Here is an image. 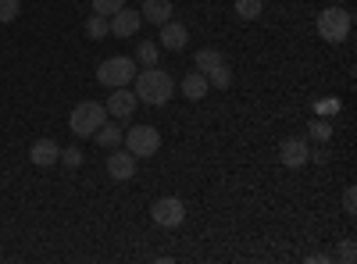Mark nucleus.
Instances as JSON below:
<instances>
[{"label": "nucleus", "instance_id": "412c9836", "mask_svg": "<svg viewBox=\"0 0 357 264\" xmlns=\"http://www.w3.org/2000/svg\"><path fill=\"white\" fill-rule=\"evenodd\" d=\"M307 136H311V139H318V143H325V139L333 136V125L325 122V118H314V122L307 125Z\"/></svg>", "mask_w": 357, "mask_h": 264}, {"label": "nucleus", "instance_id": "a211bd4d", "mask_svg": "<svg viewBox=\"0 0 357 264\" xmlns=\"http://www.w3.org/2000/svg\"><path fill=\"white\" fill-rule=\"evenodd\" d=\"M107 33H111L107 18H104V15H89V22H86V36H89V40H107Z\"/></svg>", "mask_w": 357, "mask_h": 264}, {"label": "nucleus", "instance_id": "b1692460", "mask_svg": "<svg viewBox=\"0 0 357 264\" xmlns=\"http://www.w3.org/2000/svg\"><path fill=\"white\" fill-rule=\"evenodd\" d=\"M61 161H65L68 168H79V164H82V150H79V146H65V150H61Z\"/></svg>", "mask_w": 357, "mask_h": 264}, {"label": "nucleus", "instance_id": "f257e3e1", "mask_svg": "<svg viewBox=\"0 0 357 264\" xmlns=\"http://www.w3.org/2000/svg\"><path fill=\"white\" fill-rule=\"evenodd\" d=\"M172 93H175V82H172V75L161 72L158 65L143 68V72L136 75V100L151 104V107H161V104L172 100Z\"/></svg>", "mask_w": 357, "mask_h": 264}, {"label": "nucleus", "instance_id": "ddd939ff", "mask_svg": "<svg viewBox=\"0 0 357 264\" xmlns=\"http://www.w3.org/2000/svg\"><path fill=\"white\" fill-rule=\"evenodd\" d=\"M139 15H143V22L165 25V22L172 18V0H143V4H139Z\"/></svg>", "mask_w": 357, "mask_h": 264}, {"label": "nucleus", "instance_id": "5701e85b", "mask_svg": "<svg viewBox=\"0 0 357 264\" xmlns=\"http://www.w3.org/2000/svg\"><path fill=\"white\" fill-rule=\"evenodd\" d=\"M22 11V0H0V22H15Z\"/></svg>", "mask_w": 357, "mask_h": 264}, {"label": "nucleus", "instance_id": "6e6552de", "mask_svg": "<svg viewBox=\"0 0 357 264\" xmlns=\"http://www.w3.org/2000/svg\"><path fill=\"white\" fill-rule=\"evenodd\" d=\"M107 175L114 183H129L132 175H136V157L129 154V150H107Z\"/></svg>", "mask_w": 357, "mask_h": 264}, {"label": "nucleus", "instance_id": "9b49d317", "mask_svg": "<svg viewBox=\"0 0 357 264\" xmlns=\"http://www.w3.org/2000/svg\"><path fill=\"white\" fill-rule=\"evenodd\" d=\"M158 29H161V36H158L161 43H158V47H165V50H183V47L190 43V33H186L183 22H172V18H168V22L158 25Z\"/></svg>", "mask_w": 357, "mask_h": 264}, {"label": "nucleus", "instance_id": "39448f33", "mask_svg": "<svg viewBox=\"0 0 357 264\" xmlns=\"http://www.w3.org/2000/svg\"><path fill=\"white\" fill-rule=\"evenodd\" d=\"M132 79H136V61L132 57H107V61H100V68H97V82L111 86V90L129 86Z\"/></svg>", "mask_w": 357, "mask_h": 264}, {"label": "nucleus", "instance_id": "7ed1b4c3", "mask_svg": "<svg viewBox=\"0 0 357 264\" xmlns=\"http://www.w3.org/2000/svg\"><path fill=\"white\" fill-rule=\"evenodd\" d=\"M350 25H354L350 11H343L340 4H333V8H325V11L318 15V36H321L325 43H343V40L350 36Z\"/></svg>", "mask_w": 357, "mask_h": 264}, {"label": "nucleus", "instance_id": "4be33fe9", "mask_svg": "<svg viewBox=\"0 0 357 264\" xmlns=\"http://www.w3.org/2000/svg\"><path fill=\"white\" fill-rule=\"evenodd\" d=\"M122 8H126V0H93V15H104V18H111Z\"/></svg>", "mask_w": 357, "mask_h": 264}, {"label": "nucleus", "instance_id": "f3484780", "mask_svg": "<svg viewBox=\"0 0 357 264\" xmlns=\"http://www.w3.org/2000/svg\"><path fill=\"white\" fill-rule=\"evenodd\" d=\"M225 61V57L218 54V50H211V47H204V50H197V57H193V65H197V72H211V68H218Z\"/></svg>", "mask_w": 357, "mask_h": 264}, {"label": "nucleus", "instance_id": "bb28decb", "mask_svg": "<svg viewBox=\"0 0 357 264\" xmlns=\"http://www.w3.org/2000/svg\"><path fill=\"white\" fill-rule=\"evenodd\" d=\"M340 261H347V264L354 261V243H350V240L343 243V250H340Z\"/></svg>", "mask_w": 357, "mask_h": 264}, {"label": "nucleus", "instance_id": "2eb2a0df", "mask_svg": "<svg viewBox=\"0 0 357 264\" xmlns=\"http://www.w3.org/2000/svg\"><path fill=\"white\" fill-rule=\"evenodd\" d=\"M122 136H126L122 129H118V125H107V122L93 132V139L104 146V150H114V146H122Z\"/></svg>", "mask_w": 357, "mask_h": 264}, {"label": "nucleus", "instance_id": "f03ea898", "mask_svg": "<svg viewBox=\"0 0 357 264\" xmlns=\"http://www.w3.org/2000/svg\"><path fill=\"white\" fill-rule=\"evenodd\" d=\"M104 122H107V107H104V104H97V100H82V104L72 111L68 129H72L79 139H86V136H93Z\"/></svg>", "mask_w": 357, "mask_h": 264}, {"label": "nucleus", "instance_id": "393cba45", "mask_svg": "<svg viewBox=\"0 0 357 264\" xmlns=\"http://www.w3.org/2000/svg\"><path fill=\"white\" fill-rule=\"evenodd\" d=\"M343 211H347V215L357 211V189H354V186H347V193H343Z\"/></svg>", "mask_w": 357, "mask_h": 264}, {"label": "nucleus", "instance_id": "6ab92c4d", "mask_svg": "<svg viewBox=\"0 0 357 264\" xmlns=\"http://www.w3.org/2000/svg\"><path fill=\"white\" fill-rule=\"evenodd\" d=\"M261 11H264V0H236V15L247 18V22L261 18Z\"/></svg>", "mask_w": 357, "mask_h": 264}, {"label": "nucleus", "instance_id": "aec40b11", "mask_svg": "<svg viewBox=\"0 0 357 264\" xmlns=\"http://www.w3.org/2000/svg\"><path fill=\"white\" fill-rule=\"evenodd\" d=\"M207 82L218 86V90H229V86H232V72H229V65L222 61L218 68H211V72H207Z\"/></svg>", "mask_w": 357, "mask_h": 264}, {"label": "nucleus", "instance_id": "cd10ccee", "mask_svg": "<svg viewBox=\"0 0 357 264\" xmlns=\"http://www.w3.org/2000/svg\"><path fill=\"white\" fill-rule=\"evenodd\" d=\"M333 4H343V0H333Z\"/></svg>", "mask_w": 357, "mask_h": 264}, {"label": "nucleus", "instance_id": "0eeeda50", "mask_svg": "<svg viewBox=\"0 0 357 264\" xmlns=\"http://www.w3.org/2000/svg\"><path fill=\"white\" fill-rule=\"evenodd\" d=\"M107 25H111V36L132 40V36L139 33V25H143V15H139L136 8H122V11H114V15L107 18Z\"/></svg>", "mask_w": 357, "mask_h": 264}, {"label": "nucleus", "instance_id": "a878e982", "mask_svg": "<svg viewBox=\"0 0 357 264\" xmlns=\"http://www.w3.org/2000/svg\"><path fill=\"white\" fill-rule=\"evenodd\" d=\"M318 111H321V114H336V111H340V100H321Z\"/></svg>", "mask_w": 357, "mask_h": 264}, {"label": "nucleus", "instance_id": "f8f14e48", "mask_svg": "<svg viewBox=\"0 0 357 264\" xmlns=\"http://www.w3.org/2000/svg\"><path fill=\"white\" fill-rule=\"evenodd\" d=\"M29 161L40 164V168H50V164L61 161V146H57L54 139H36L33 150H29Z\"/></svg>", "mask_w": 357, "mask_h": 264}, {"label": "nucleus", "instance_id": "20e7f679", "mask_svg": "<svg viewBox=\"0 0 357 264\" xmlns=\"http://www.w3.org/2000/svg\"><path fill=\"white\" fill-rule=\"evenodd\" d=\"M122 143H126V150H129L132 157H154V154L161 150V132H158L154 125H132V129L122 136Z\"/></svg>", "mask_w": 357, "mask_h": 264}, {"label": "nucleus", "instance_id": "423d86ee", "mask_svg": "<svg viewBox=\"0 0 357 264\" xmlns=\"http://www.w3.org/2000/svg\"><path fill=\"white\" fill-rule=\"evenodd\" d=\"M151 218L161 228H178V225L186 222V203L178 200V196H161L154 208H151Z\"/></svg>", "mask_w": 357, "mask_h": 264}, {"label": "nucleus", "instance_id": "dca6fc26", "mask_svg": "<svg viewBox=\"0 0 357 264\" xmlns=\"http://www.w3.org/2000/svg\"><path fill=\"white\" fill-rule=\"evenodd\" d=\"M158 54H161V47H158L154 40H139V43H136V57H132V61H139L143 68H151V65H158Z\"/></svg>", "mask_w": 357, "mask_h": 264}, {"label": "nucleus", "instance_id": "9d476101", "mask_svg": "<svg viewBox=\"0 0 357 264\" xmlns=\"http://www.w3.org/2000/svg\"><path fill=\"white\" fill-rule=\"evenodd\" d=\"M307 157H311L307 139H282L279 143V161L286 168H301V164H307Z\"/></svg>", "mask_w": 357, "mask_h": 264}, {"label": "nucleus", "instance_id": "1a4fd4ad", "mask_svg": "<svg viewBox=\"0 0 357 264\" xmlns=\"http://www.w3.org/2000/svg\"><path fill=\"white\" fill-rule=\"evenodd\" d=\"M136 111V93L132 90H126V86H118V90H111V97H107V114L111 118H129V114Z\"/></svg>", "mask_w": 357, "mask_h": 264}, {"label": "nucleus", "instance_id": "4468645a", "mask_svg": "<svg viewBox=\"0 0 357 264\" xmlns=\"http://www.w3.org/2000/svg\"><path fill=\"white\" fill-rule=\"evenodd\" d=\"M207 90H211V82H207L204 72H190V75L183 79V97H190V100H204Z\"/></svg>", "mask_w": 357, "mask_h": 264}]
</instances>
